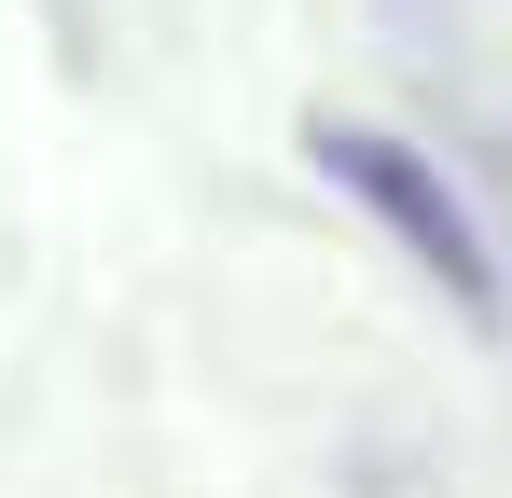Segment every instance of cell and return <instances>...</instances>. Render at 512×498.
I'll return each instance as SVG.
<instances>
[{
  "instance_id": "obj_1",
  "label": "cell",
  "mask_w": 512,
  "mask_h": 498,
  "mask_svg": "<svg viewBox=\"0 0 512 498\" xmlns=\"http://www.w3.org/2000/svg\"><path fill=\"white\" fill-rule=\"evenodd\" d=\"M305 166H319L333 194H360V208L388 222V249H402L471 332H512V263H499V236H485V208L429 166V139H388V125H360V111H319V125H305Z\"/></svg>"
}]
</instances>
